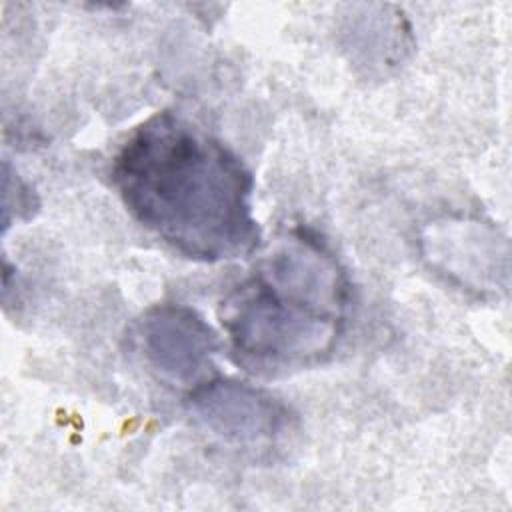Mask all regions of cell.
I'll list each match as a JSON object with an SVG mask.
<instances>
[{"label":"cell","instance_id":"6da1fadb","mask_svg":"<svg viewBox=\"0 0 512 512\" xmlns=\"http://www.w3.org/2000/svg\"><path fill=\"white\" fill-rule=\"evenodd\" d=\"M110 176L132 218L190 260H234L260 244L252 172L176 112H156L136 126Z\"/></svg>","mask_w":512,"mask_h":512},{"label":"cell","instance_id":"7a4b0ae2","mask_svg":"<svg viewBox=\"0 0 512 512\" xmlns=\"http://www.w3.org/2000/svg\"><path fill=\"white\" fill-rule=\"evenodd\" d=\"M222 326L238 360L252 368H298L330 354L342 318L256 272L222 302Z\"/></svg>","mask_w":512,"mask_h":512},{"label":"cell","instance_id":"3957f363","mask_svg":"<svg viewBox=\"0 0 512 512\" xmlns=\"http://www.w3.org/2000/svg\"><path fill=\"white\" fill-rule=\"evenodd\" d=\"M188 408L208 432L234 444L270 442L290 424L280 398L238 378L200 382L188 396Z\"/></svg>","mask_w":512,"mask_h":512},{"label":"cell","instance_id":"277c9868","mask_svg":"<svg viewBox=\"0 0 512 512\" xmlns=\"http://www.w3.org/2000/svg\"><path fill=\"white\" fill-rule=\"evenodd\" d=\"M148 364L178 384L198 382L212 366L220 338L206 318L186 304H158L138 320Z\"/></svg>","mask_w":512,"mask_h":512},{"label":"cell","instance_id":"5b68a950","mask_svg":"<svg viewBox=\"0 0 512 512\" xmlns=\"http://www.w3.org/2000/svg\"><path fill=\"white\" fill-rule=\"evenodd\" d=\"M422 244L430 264L466 286L478 290L496 288L498 272L506 276L508 250L500 252V246H506V242L498 238L494 228L480 222H436L428 226Z\"/></svg>","mask_w":512,"mask_h":512}]
</instances>
